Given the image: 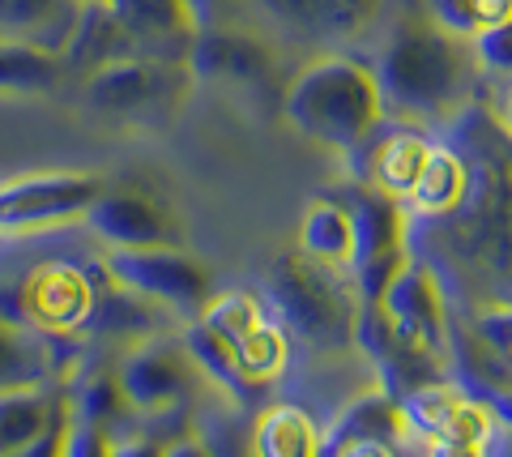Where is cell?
Here are the masks:
<instances>
[{"label":"cell","mask_w":512,"mask_h":457,"mask_svg":"<svg viewBox=\"0 0 512 457\" xmlns=\"http://www.w3.org/2000/svg\"><path fill=\"white\" fill-rule=\"evenodd\" d=\"M201 321H210L222 338L235 346L239 364L261 389L282 381L291 372V346L295 338L274 317V308L252 291H214L201 308Z\"/></svg>","instance_id":"4fadbf2b"},{"label":"cell","mask_w":512,"mask_h":457,"mask_svg":"<svg viewBox=\"0 0 512 457\" xmlns=\"http://www.w3.org/2000/svg\"><path fill=\"white\" fill-rule=\"evenodd\" d=\"M103 274L120 287L137 291L175 312L180 321L201 317V308L214 295V270L201 257H192L180 244H154V248H107Z\"/></svg>","instance_id":"30bf717a"},{"label":"cell","mask_w":512,"mask_h":457,"mask_svg":"<svg viewBox=\"0 0 512 457\" xmlns=\"http://www.w3.org/2000/svg\"><path fill=\"white\" fill-rule=\"evenodd\" d=\"M86 0H0V39L43 47L64 60Z\"/></svg>","instance_id":"d6986e66"},{"label":"cell","mask_w":512,"mask_h":457,"mask_svg":"<svg viewBox=\"0 0 512 457\" xmlns=\"http://www.w3.org/2000/svg\"><path fill=\"white\" fill-rule=\"evenodd\" d=\"M180 338L188 346L192 364H197V372H201V381H210L231 406H252L256 398H261V385H256L252 376L244 372V364H239V355H235V346L222 338L210 321H201V317L184 321L180 325Z\"/></svg>","instance_id":"ffe728a7"},{"label":"cell","mask_w":512,"mask_h":457,"mask_svg":"<svg viewBox=\"0 0 512 457\" xmlns=\"http://www.w3.org/2000/svg\"><path fill=\"white\" fill-rule=\"evenodd\" d=\"M427 154H431V137H423L419 124H406V129H397L380 141L372 150V184L384 188V193H393L397 201H406V193L419 180V171L427 167Z\"/></svg>","instance_id":"d4e9b609"},{"label":"cell","mask_w":512,"mask_h":457,"mask_svg":"<svg viewBox=\"0 0 512 457\" xmlns=\"http://www.w3.org/2000/svg\"><path fill=\"white\" fill-rule=\"evenodd\" d=\"M384 94V116L397 124H453L466 107H474L478 60L470 39L448 35L423 13L397 18L367 60Z\"/></svg>","instance_id":"7a4b0ae2"},{"label":"cell","mask_w":512,"mask_h":457,"mask_svg":"<svg viewBox=\"0 0 512 457\" xmlns=\"http://www.w3.org/2000/svg\"><path fill=\"white\" fill-rule=\"evenodd\" d=\"M359 342H367L397 368L423 372V381H436L453 368V312H448V291L436 265L414 252L402 274L389 282V291L380 295L376 317L367 321Z\"/></svg>","instance_id":"277c9868"},{"label":"cell","mask_w":512,"mask_h":457,"mask_svg":"<svg viewBox=\"0 0 512 457\" xmlns=\"http://www.w3.org/2000/svg\"><path fill=\"white\" fill-rule=\"evenodd\" d=\"M252 453L261 457H320V423L295 402L265 406L252 428Z\"/></svg>","instance_id":"cb8c5ba5"},{"label":"cell","mask_w":512,"mask_h":457,"mask_svg":"<svg viewBox=\"0 0 512 457\" xmlns=\"http://www.w3.org/2000/svg\"><path fill=\"white\" fill-rule=\"evenodd\" d=\"M470 188V163L461 146H440V141H431V154H427V167L419 171V180L406 193V214L410 223L419 218V223H431V218H444L461 206V197H466Z\"/></svg>","instance_id":"44dd1931"},{"label":"cell","mask_w":512,"mask_h":457,"mask_svg":"<svg viewBox=\"0 0 512 457\" xmlns=\"http://www.w3.org/2000/svg\"><path fill=\"white\" fill-rule=\"evenodd\" d=\"M69 398L47 385L0 393V457H43L69 445Z\"/></svg>","instance_id":"2e32d148"},{"label":"cell","mask_w":512,"mask_h":457,"mask_svg":"<svg viewBox=\"0 0 512 457\" xmlns=\"http://www.w3.org/2000/svg\"><path fill=\"white\" fill-rule=\"evenodd\" d=\"M282 120L312 146L355 154L380 133L384 94L367 60L329 47L316 52L282 90Z\"/></svg>","instance_id":"3957f363"},{"label":"cell","mask_w":512,"mask_h":457,"mask_svg":"<svg viewBox=\"0 0 512 457\" xmlns=\"http://www.w3.org/2000/svg\"><path fill=\"white\" fill-rule=\"evenodd\" d=\"M64 60L18 39H0V94H52L64 82Z\"/></svg>","instance_id":"484cf974"},{"label":"cell","mask_w":512,"mask_h":457,"mask_svg":"<svg viewBox=\"0 0 512 457\" xmlns=\"http://www.w3.org/2000/svg\"><path fill=\"white\" fill-rule=\"evenodd\" d=\"M52 342L56 338L35 334V329L0 317V393L52 381V372H56Z\"/></svg>","instance_id":"603a6c76"},{"label":"cell","mask_w":512,"mask_h":457,"mask_svg":"<svg viewBox=\"0 0 512 457\" xmlns=\"http://www.w3.org/2000/svg\"><path fill=\"white\" fill-rule=\"evenodd\" d=\"M192 86H197V73L188 60L133 52L90 69L82 77V99L90 112L116 120H158L171 116L192 94Z\"/></svg>","instance_id":"52a82bcc"},{"label":"cell","mask_w":512,"mask_h":457,"mask_svg":"<svg viewBox=\"0 0 512 457\" xmlns=\"http://www.w3.org/2000/svg\"><path fill=\"white\" fill-rule=\"evenodd\" d=\"M82 227L103 248H154V244H180L175 223L154 197L137 188H103V197L86 210Z\"/></svg>","instance_id":"ac0fdd59"},{"label":"cell","mask_w":512,"mask_h":457,"mask_svg":"<svg viewBox=\"0 0 512 457\" xmlns=\"http://www.w3.org/2000/svg\"><path fill=\"white\" fill-rule=\"evenodd\" d=\"M295 248L303 252V257L329 265V270L350 274V257H355V223H350L346 201H333V197L312 201L299 218V244Z\"/></svg>","instance_id":"7402d4cb"},{"label":"cell","mask_w":512,"mask_h":457,"mask_svg":"<svg viewBox=\"0 0 512 457\" xmlns=\"http://www.w3.org/2000/svg\"><path fill=\"white\" fill-rule=\"evenodd\" d=\"M495 124H500V129L512 137V86H508V94H504V99H500V107H495Z\"/></svg>","instance_id":"f546056e"},{"label":"cell","mask_w":512,"mask_h":457,"mask_svg":"<svg viewBox=\"0 0 512 457\" xmlns=\"http://www.w3.org/2000/svg\"><path fill=\"white\" fill-rule=\"evenodd\" d=\"M406 453L402 398L384 385L355 393L320 428V457H393Z\"/></svg>","instance_id":"9a60e30c"},{"label":"cell","mask_w":512,"mask_h":457,"mask_svg":"<svg viewBox=\"0 0 512 457\" xmlns=\"http://www.w3.org/2000/svg\"><path fill=\"white\" fill-rule=\"evenodd\" d=\"M461 154L470 163V188L461 206L444 218H431L436 252L448 270L478 291L483 304H512V137L483 107H466Z\"/></svg>","instance_id":"6da1fadb"},{"label":"cell","mask_w":512,"mask_h":457,"mask_svg":"<svg viewBox=\"0 0 512 457\" xmlns=\"http://www.w3.org/2000/svg\"><path fill=\"white\" fill-rule=\"evenodd\" d=\"M107 180L90 171H39L0 188V235H47L82 223Z\"/></svg>","instance_id":"7c38bea8"},{"label":"cell","mask_w":512,"mask_h":457,"mask_svg":"<svg viewBox=\"0 0 512 457\" xmlns=\"http://www.w3.org/2000/svg\"><path fill=\"white\" fill-rule=\"evenodd\" d=\"M252 18L299 47H346L380 26L389 0H248Z\"/></svg>","instance_id":"5bb4252c"},{"label":"cell","mask_w":512,"mask_h":457,"mask_svg":"<svg viewBox=\"0 0 512 457\" xmlns=\"http://www.w3.org/2000/svg\"><path fill=\"white\" fill-rule=\"evenodd\" d=\"M116 381L124 389V402L141 419H167L192 398L201 372L192 364L180 329L150 334L141 342H128L124 355L116 359Z\"/></svg>","instance_id":"8fae6325"},{"label":"cell","mask_w":512,"mask_h":457,"mask_svg":"<svg viewBox=\"0 0 512 457\" xmlns=\"http://www.w3.org/2000/svg\"><path fill=\"white\" fill-rule=\"evenodd\" d=\"M474 47V60L483 73H495V77H508L512 82V18L504 22H491L487 30H478L470 39Z\"/></svg>","instance_id":"83f0119b"},{"label":"cell","mask_w":512,"mask_h":457,"mask_svg":"<svg viewBox=\"0 0 512 457\" xmlns=\"http://www.w3.org/2000/svg\"><path fill=\"white\" fill-rule=\"evenodd\" d=\"M188 65L197 77H214V82H239V86H265L274 82L282 69L278 47L269 43L261 30H197L188 52Z\"/></svg>","instance_id":"e0dca14e"},{"label":"cell","mask_w":512,"mask_h":457,"mask_svg":"<svg viewBox=\"0 0 512 457\" xmlns=\"http://www.w3.org/2000/svg\"><path fill=\"white\" fill-rule=\"evenodd\" d=\"M487 402H491L495 419H500V428H504V432H512V389H495Z\"/></svg>","instance_id":"f1b7e54d"},{"label":"cell","mask_w":512,"mask_h":457,"mask_svg":"<svg viewBox=\"0 0 512 457\" xmlns=\"http://www.w3.org/2000/svg\"><path fill=\"white\" fill-rule=\"evenodd\" d=\"M346 210L355 223V257H350V282L359 291V308H363V325L376 317L380 295L389 291V282L402 274V265L414 257L410 244V214L393 193H384L372 180L350 188L346 193Z\"/></svg>","instance_id":"8992f818"},{"label":"cell","mask_w":512,"mask_h":457,"mask_svg":"<svg viewBox=\"0 0 512 457\" xmlns=\"http://www.w3.org/2000/svg\"><path fill=\"white\" fill-rule=\"evenodd\" d=\"M402 411H406V453L474 457V453H491L504 432L487 398H474V393L444 381V376L414 385L402 398Z\"/></svg>","instance_id":"ba28073f"},{"label":"cell","mask_w":512,"mask_h":457,"mask_svg":"<svg viewBox=\"0 0 512 457\" xmlns=\"http://www.w3.org/2000/svg\"><path fill=\"white\" fill-rule=\"evenodd\" d=\"M265 304L286 325V334L320 355H342L359 342L363 308L350 274L303 257L299 248L269 261Z\"/></svg>","instance_id":"5b68a950"},{"label":"cell","mask_w":512,"mask_h":457,"mask_svg":"<svg viewBox=\"0 0 512 457\" xmlns=\"http://www.w3.org/2000/svg\"><path fill=\"white\" fill-rule=\"evenodd\" d=\"M419 5L427 22H436L440 30L461 39H474L491 22L512 18V0H419Z\"/></svg>","instance_id":"4316f807"},{"label":"cell","mask_w":512,"mask_h":457,"mask_svg":"<svg viewBox=\"0 0 512 457\" xmlns=\"http://www.w3.org/2000/svg\"><path fill=\"white\" fill-rule=\"evenodd\" d=\"M99 287L73 261H35L22 278L0 282V317L47 338H77L90 329Z\"/></svg>","instance_id":"9c48e42d"}]
</instances>
